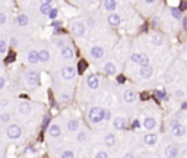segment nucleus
<instances>
[{"instance_id": "obj_1", "label": "nucleus", "mask_w": 187, "mask_h": 158, "mask_svg": "<svg viewBox=\"0 0 187 158\" xmlns=\"http://www.w3.org/2000/svg\"><path fill=\"white\" fill-rule=\"evenodd\" d=\"M88 119H89V122L94 124L102 122L104 120V108H101V107H92L88 113Z\"/></svg>"}, {"instance_id": "obj_2", "label": "nucleus", "mask_w": 187, "mask_h": 158, "mask_svg": "<svg viewBox=\"0 0 187 158\" xmlns=\"http://www.w3.org/2000/svg\"><path fill=\"white\" fill-rule=\"evenodd\" d=\"M6 133H8V138H9V139H19L21 135H22V129H21L19 124H11V126L8 127Z\"/></svg>"}, {"instance_id": "obj_3", "label": "nucleus", "mask_w": 187, "mask_h": 158, "mask_svg": "<svg viewBox=\"0 0 187 158\" xmlns=\"http://www.w3.org/2000/svg\"><path fill=\"white\" fill-rule=\"evenodd\" d=\"M132 62L139 65L140 68H143V66L149 65V57L146 54H143V53H134V54H132Z\"/></svg>"}, {"instance_id": "obj_4", "label": "nucleus", "mask_w": 187, "mask_h": 158, "mask_svg": "<svg viewBox=\"0 0 187 158\" xmlns=\"http://www.w3.org/2000/svg\"><path fill=\"white\" fill-rule=\"evenodd\" d=\"M76 72H77L76 69L69 65V66H65V68L62 69L60 73H62V78L63 79H66V81H72V79L76 76Z\"/></svg>"}, {"instance_id": "obj_5", "label": "nucleus", "mask_w": 187, "mask_h": 158, "mask_svg": "<svg viewBox=\"0 0 187 158\" xmlns=\"http://www.w3.org/2000/svg\"><path fill=\"white\" fill-rule=\"evenodd\" d=\"M25 79H26V84L28 85H38V82H40V75H38V72H35V70H29V72H26V75H25Z\"/></svg>"}, {"instance_id": "obj_6", "label": "nucleus", "mask_w": 187, "mask_h": 158, "mask_svg": "<svg viewBox=\"0 0 187 158\" xmlns=\"http://www.w3.org/2000/svg\"><path fill=\"white\" fill-rule=\"evenodd\" d=\"M85 31H86V28H85V25L82 22L72 23V32L76 35V37H83V35H85Z\"/></svg>"}, {"instance_id": "obj_7", "label": "nucleus", "mask_w": 187, "mask_h": 158, "mask_svg": "<svg viewBox=\"0 0 187 158\" xmlns=\"http://www.w3.org/2000/svg\"><path fill=\"white\" fill-rule=\"evenodd\" d=\"M142 126L146 129V130H152V129H155V127H156V120H155V117H152V116L145 117Z\"/></svg>"}, {"instance_id": "obj_8", "label": "nucleus", "mask_w": 187, "mask_h": 158, "mask_svg": "<svg viewBox=\"0 0 187 158\" xmlns=\"http://www.w3.org/2000/svg\"><path fill=\"white\" fill-rule=\"evenodd\" d=\"M91 57H92V59H95V60L102 59V57H104V48H102V47H99V45L92 47V48H91Z\"/></svg>"}, {"instance_id": "obj_9", "label": "nucleus", "mask_w": 187, "mask_h": 158, "mask_svg": "<svg viewBox=\"0 0 187 158\" xmlns=\"http://www.w3.org/2000/svg\"><path fill=\"white\" fill-rule=\"evenodd\" d=\"M165 157L177 158L178 157V148L176 145H167V148H165Z\"/></svg>"}, {"instance_id": "obj_10", "label": "nucleus", "mask_w": 187, "mask_h": 158, "mask_svg": "<svg viewBox=\"0 0 187 158\" xmlns=\"http://www.w3.org/2000/svg\"><path fill=\"white\" fill-rule=\"evenodd\" d=\"M48 135L51 136V138H59V136L62 135V129H60V126L56 123H51L50 124V127H48Z\"/></svg>"}, {"instance_id": "obj_11", "label": "nucleus", "mask_w": 187, "mask_h": 158, "mask_svg": "<svg viewBox=\"0 0 187 158\" xmlns=\"http://www.w3.org/2000/svg\"><path fill=\"white\" fill-rule=\"evenodd\" d=\"M86 85H88L91 90H97L99 87V79L98 76H95V75H91L86 78Z\"/></svg>"}, {"instance_id": "obj_12", "label": "nucleus", "mask_w": 187, "mask_h": 158, "mask_svg": "<svg viewBox=\"0 0 187 158\" xmlns=\"http://www.w3.org/2000/svg\"><path fill=\"white\" fill-rule=\"evenodd\" d=\"M107 21H108V23H110L111 26H119L121 23V16L117 15V13H110L108 18H107Z\"/></svg>"}, {"instance_id": "obj_13", "label": "nucleus", "mask_w": 187, "mask_h": 158, "mask_svg": "<svg viewBox=\"0 0 187 158\" xmlns=\"http://www.w3.org/2000/svg\"><path fill=\"white\" fill-rule=\"evenodd\" d=\"M31 110H32V107H31L29 101H22L19 105H18V111L21 114H29L31 113Z\"/></svg>"}, {"instance_id": "obj_14", "label": "nucleus", "mask_w": 187, "mask_h": 158, "mask_svg": "<svg viewBox=\"0 0 187 158\" xmlns=\"http://www.w3.org/2000/svg\"><path fill=\"white\" fill-rule=\"evenodd\" d=\"M123 97H124V101L129 102V104H130V102H134L136 100H137V94H136L133 90H127L126 92H124Z\"/></svg>"}, {"instance_id": "obj_15", "label": "nucleus", "mask_w": 187, "mask_h": 158, "mask_svg": "<svg viewBox=\"0 0 187 158\" xmlns=\"http://www.w3.org/2000/svg\"><path fill=\"white\" fill-rule=\"evenodd\" d=\"M26 60H28V63H31V65H35V63H38V62H40V54H38V51H35V50H31V51H28Z\"/></svg>"}, {"instance_id": "obj_16", "label": "nucleus", "mask_w": 187, "mask_h": 158, "mask_svg": "<svg viewBox=\"0 0 187 158\" xmlns=\"http://www.w3.org/2000/svg\"><path fill=\"white\" fill-rule=\"evenodd\" d=\"M113 126H114V129H117V130H123V129L126 127V119H124V117H116V119L113 120Z\"/></svg>"}, {"instance_id": "obj_17", "label": "nucleus", "mask_w": 187, "mask_h": 158, "mask_svg": "<svg viewBox=\"0 0 187 158\" xmlns=\"http://www.w3.org/2000/svg\"><path fill=\"white\" fill-rule=\"evenodd\" d=\"M152 66H143V68H140V72H139V75H140V78L143 79H149L151 76H152Z\"/></svg>"}, {"instance_id": "obj_18", "label": "nucleus", "mask_w": 187, "mask_h": 158, "mask_svg": "<svg viewBox=\"0 0 187 158\" xmlns=\"http://www.w3.org/2000/svg\"><path fill=\"white\" fill-rule=\"evenodd\" d=\"M156 141H158V135H155V133H146L143 136V142L146 145H155Z\"/></svg>"}, {"instance_id": "obj_19", "label": "nucleus", "mask_w": 187, "mask_h": 158, "mask_svg": "<svg viewBox=\"0 0 187 158\" xmlns=\"http://www.w3.org/2000/svg\"><path fill=\"white\" fill-rule=\"evenodd\" d=\"M73 48L72 47H69V45H66V47H63L62 48V57L63 59H66V60H70L72 57H73Z\"/></svg>"}, {"instance_id": "obj_20", "label": "nucleus", "mask_w": 187, "mask_h": 158, "mask_svg": "<svg viewBox=\"0 0 187 158\" xmlns=\"http://www.w3.org/2000/svg\"><path fill=\"white\" fill-rule=\"evenodd\" d=\"M104 144H105V147H114V144H116V136L113 135V133H107V135L104 136Z\"/></svg>"}, {"instance_id": "obj_21", "label": "nucleus", "mask_w": 187, "mask_h": 158, "mask_svg": "<svg viewBox=\"0 0 187 158\" xmlns=\"http://www.w3.org/2000/svg\"><path fill=\"white\" fill-rule=\"evenodd\" d=\"M171 133H173V136H177V138L184 136V133H186V127H184V124H178L174 130H171Z\"/></svg>"}, {"instance_id": "obj_22", "label": "nucleus", "mask_w": 187, "mask_h": 158, "mask_svg": "<svg viewBox=\"0 0 187 158\" xmlns=\"http://www.w3.org/2000/svg\"><path fill=\"white\" fill-rule=\"evenodd\" d=\"M77 129H79V120H77V119H70V120L67 122V130L76 132Z\"/></svg>"}, {"instance_id": "obj_23", "label": "nucleus", "mask_w": 187, "mask_h": 158, "mask_svg": "<svg viewBox=\"0 0 187 158\" xmlns=\"http://www.w3.org/2000/svg\"><path fill=\"white\" fill-rule=\"evenodd\" d=\"M104 8H105V11L114 13L116 8H117V2H114V0H105L104 2Z\"/></svg>"}, {"instance_id": "obj_24", "label": "nucleus", "mask_w": 187, "mask_h": 158, "mask_svg": "<svg viewBox=\"0 0 187 158\" xmlns=\"http://www.w3.org/2000/svg\"><path fill=\"white\" fill-rule=\"evenodd\" d=\"M51 3L50 2H43L41 5H40V12L43 13V15H48L50 12H51Z\"/></svg>"}, {"instance_id": "obj_25", "label": "nucleus", "mask_w": 187, "mask_h": 158, "mask_svg": "<svg viewBox=\"0 0 187 158\" xmlns=\"http://www.w3.org/2000/svg\"><path fill=\"white\" fill-rule=\"evenodd\" d=\"M16 23H18L19 26H26V25L29 23V18H28L26 15L21 13V15H18V18H16Z\"/></svg>"}, {"instance_id": "obj_26", "label": "nucleus", "mask_w": 187, "mask_h": 158, "mask_svg": "<svg viewBox=\"0 0 187 158\" xmlns=\"http://www.w3.org/2000/svg\"><path fill=\"white\" fill-rule=\"evenodd\" d=\"M38 54H40V62H41V63H47V62L50 60V51H48V50H45V48L40 50V51H38Z\"/></svg>"}, {"instance_id": "obj_27", "label": "nucleus", "mask_w": 187, "mask_h": 158, "mask_svg": "<svg viewBox=\"0 0 187 158\" xmlns=\"http://www.w3.org/2000/svg\"><path fill=\"white\" fill-rule=\"evenodd\" d=\"M104 72L107 73V75H116V72H117V68H116V65L114 63H107L105 66H104Z\"/></svg>"}, {"instance_id": "obj_28", "label": "nucleus", "mask_w": 187, "mask_h": 158, "mask_svg": "<svg viewBox=\"0 0 187 158\" xmlns=\"http://www.w3.org/2000/svg\"><path fill=\"white\" fill-rule=\"evenodd\" d=\"M152 43H154V45H162V37L158 34H154L152 35Z\"/></svg>"}, {"instance_id": "obj_29", "label": "nucleus", "mask_w": 187, "mask_h": 158, "mask_svg": "<svg viewBox=\"0 0 187 158\" xmlns=\"http://www.w3.org/2000/svg\"><path fill=\"white\" fill-rule=\"evenodd\" d=\"M171 15L176 18V19H181V11L178 9V8H171Z\"/></svg>"}, {"instance_id": "obj_30", "label": "nucleus", "mask_w": 187, "mask_h": 158, "mask_svg": "<svg viewBox=\"0 0 187 158\" xmlns=\"http://www.w3.org/2000/svg\"><path fill=\"white\" fill-rule=\"evenodd\" d=\"M9 120H11V113H2V116H0V122L2 123H9Z\"/></svg>"}, {"instance_id": "obj_31", "label": "nucleus", "mask_w": 187, "mask_h": 158, "mask_svg": "<svg viewBox=\"0 0 187 158\" xmlns=\"http://www.w3.org/2000/svg\"><path fill=\"white\" fill-rule=\"evenodd\" d=\"M60 158H75V154H73V151H63L62 152V155H60Z\"/></svg>"}, {"instance_id": "obj_32", "label": "nucleus", "mask_w": 187, "mask_h": 158, "mask_svg": "<svg viewBox=\"0 0 187 158\" xmlns=\"http://www.w3.org/2000/svg\"><path fill=\"white\" fill-rule=\"evenodd\" d=\"M86 66H88V65H86V62H85V60H80V62H79V65H77V72H79V73H82V72L86 69Z\"/></svg>"}, {"instance_id": "obj_33", "label": "nucleus", "mask_w": 187, "mask_h": 158, "mask_svg": "<svg viewBox=\"0 0 187 158\" xmlns=\"http://www.w3.org/2000/svg\"><path fill=\"white\" fill-rule=\"evenodd\" d=\"M8 51V43L5 41V40H0V53L3 54V53H6Z\"/></svg>"}, {"instance_id": "obj_34", "label": "nucleus", "mask_w": 187, "mask_h": 158, "mask_svg": "<svg viewBox=\"0 0 187 158\" xmlns=\"http://www.w3.org/2000/svg\"><path fill=\"white\" fill-rule=\"evenodd\" d=\"M76 141L77 142H83V141H86V133L85 132H79L76 136Z\"/></svg>"}, {"instance_id": "obj_35", "label": "nucleus", "mask_w": 187, "mask_h": 158, "mask_svg": "<svg viewBox=\"0 0 187 158\" xmlns=\"http://www.w3.org/2000/svg\"><path fill=\"white\" fill-rule=\"evenodd\" d=\"M178 124H181L178 120H176V119H174V120H171V122H170V129H171V130H174Z\"/></svg>"}, {"instance_id": "obj_36", "label": "nucleus", "mask_w": 187, "mask_h": 158, "mask_svg": "<svg viewBox=\"0 0 187 158\" xmlns=\"http://www.w3.org/2000/svg\"><path fill=\"white\" fill-rule=\"evenodd\" d=\"M95 158H108V154L105 151H99V152H97Z\"/></svg>"}, {"instance_id": "obj_37", "label": "nucleus", "mask_w": 187, "mask_h": 158, "mask_svg": "<svg viewBox=\"0 0 187 158\" xmlns=\"http://www.w3.org/2000/svg\"><path fill=\"white\" fill-rule=\"evenodd\" d=\"M56 16H57V9H51V12L48 13V18L54 21V19H56Z\"/></svg>"}, {"instance_id": "obj_38", "label": "nucleus", "mask_w": 187, "mask_h": 158, "mask_svg": "<svg viewBox=\"0 0 187 158\" xmlns=\"http://www.w3.org/2000/svg\"><path fill=\"white\" fill-rule=\"evenodd\" d=\"M5 22H6V13H2V12H0V25H3Z\"/></svg>"}, {"instance_id": "obj_39", "label": "nucleus", "mask_w": 187, "mask_h": 158, "mask_svg": "<svg viewBox=\"0 0 187 158\" xmlns=\"http://www.w3.org/2000/svg\"><path fill=\"white\" fill-rule=\"evenodd\" d=\"M5 85H6V79L3 78V76H0V90H3Z\"/></svg>"}, {"instance_id": "obj_40", "label": "nucleus", "mask_w": 187, "mask_h": 158, "mask_svg": "<svg viewBox=\"0 0 187 158\" xmlns=\"http://www.w3.org/2000/svg\"><path fill=\"white\" fill-rule=\"evenodd\" d=\"M13 60H15V53H11V54H9V57L6 59V62H13Z\"/></svg>"}, {"instance_id": "obj_41", "label": "nucleus", "mask_w": 187, "mask_h": 158, "mask_svg": "<svg viewBox=\"0 0 187 158\" xmlns=\"http://www.w3.org/2000/svg\"><path fill=\"white\" fill-rule=\"evenodd\" d=\"M155 95H156V98H162V97H164V92H162V91H156Z\"/></svg>"}, {"instance_id": "obj_42", "label": "nucleus", "mask_w": 187, "mask_h": 158, "mask_svg": "<svg viewBox=\"0 0 187 158\" xmlns=\"http://www.w3.org/2000/svg\"><path fill=\"white\" fill-rule=\"evenodd\" d=\"M57 45H59V47H62V48H63V47H66V45H65V40H59V41H57Z\"/></svg>"}, {"instance_id": "obj_43", "label": "nucleus", "mask_w": 187, "mask_h": 158, "mask_svg": "<svg viewBox=\"0 0 187 158\" xmlns=\"http://www.w3.org/2000/svg\"><path fill=\"white\" fill-rule=\"evenodd\" d=\"M69 100H70V97H69V95H65V94H63V95H62V101L67 102V101H69Z\"/></svg>"}, {"instance_id": "obj_44", "label": "nucleus", "mask_w": 187, "mask_h": 158, "mask_svg": "<svg viewBox=\"0 0 187 158\" xmlns=\"http://www.w3.org/2000/svg\"><path fill=\"white\" fill-rule=\"evenodd\" d=\"M48 122H50V117L47 116V117L44 119V123H43V127H47V124H48Z\"/></svg>"}, {"instance_id": "obj_45", "label": "nucleus", "mask_w": 187, "mask_h": 158, "mask_svg": "<svg viewBox=\"0 0 187 158\" xmlns=\"http://www.w3.org/2000/svg\"><path fill=\"white\" fill-rule=\"evenodd\" d=\"M117 81H119V82H124V81H126V78H124V76H123V75H119V76H117Z\"/></svg>"}, {"instance_id": "obj_46", "label": "nucleus", "mask_w": 187, "mask_h": 158, "mask_svg": "<svg viewBox=\"0 0 187 158\" xmlns=\"http://www.w3.org/2000/svg\"><path fill=\"white\" fill-rule=\"evenodd\" d=\"M183 95H184V92H183V91H176V97H183Z\"/></svg>"}, {"instance_id": "obj_47", "label": "nucleus", "mask_w": 187, "mask_h": 158, "mask_svg": "<svg viewBox=\"0 0 187 158\" xmlns=\"http://www.w3.org/2000/svg\"><path fill=\"white\" fill-rule=\"evenodd\" d=\"M123 158H134V155H133L132 152H127V154H124V157Z\"/></svg>"}, {"instance_id": "obj_48", "label": "nucleus", "mask_w": 187, "mask_h": 158, "mask_svg": "<svg viewBox=\"0 0 187 158\" xmlns=\"http://www.w3.org/2000/svg\"><path fill=\"white\" fill-rule=\"evenodd\" d=\"M134 127H139V120H134V122H133V129H134Z\"/></svg>"}, {"instance_id": "obj_49", "label": "nucleus", "mask_w": 187, "mask_h": 158, "mask_svg": "<svg viewBox=\"0 0 187 158\" xmlns=\"http://www.w3.org/2000/svg\"><path fill=\"white\" fill-rule=\"evenodd\" d=\"M11 44H12V45H16V44H18L16 38H12V40H11Z\"/></svg>"}]
</instances>
